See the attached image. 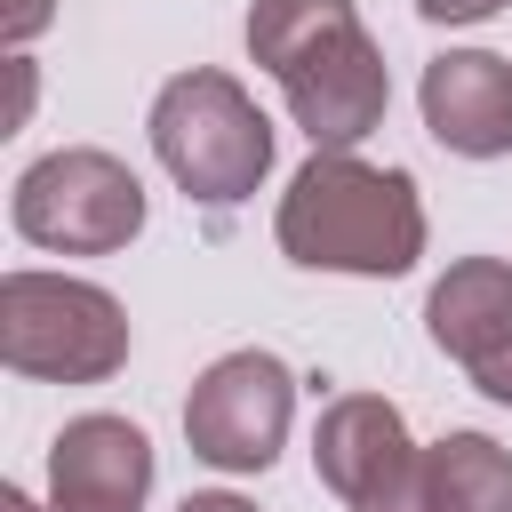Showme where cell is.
Masks as SVG:
<instances>
[{
	"label": "cell",
	"mask_w": 512,
	"mask_h": 512,
	"mask_svg": "<svg viewBox=\"0 0 512 512\" xmlns=\"http://www.w3.org/2000/svg\"><path fill=\"white\" fill-rule=\"evenodd\" d=\"M424 336L472 376V392L512 408V264L504 256H456L424 296Z\"/></svg>",
	"instance_id": "cell-7"
},
{
	"label": "cell",
	"mask_w": 512,
	"mask_h": 512,
	"mask_svg": "<svg viewBox=\"0 0 512 512\" xmlns=\"http://www.w3.org/2000/svg\"><path fill=\"white\" fill-rule=\"evenodd\" d=\"M48 16H56V0H8V8H0V40H8V48H32Z\"/></svg>",
	"instance_id": "cell-13"
},
{
	"label": "cell",
	"mask_w": 512,
	"mask_h": 512,
	"mask_svg": "<svg viewBox=\"0 0 512 512\" xmlns=\"http://www.w3.org/2000/svg\"><path fill=\"white\" fill-rule=\"evenodd\" d=\"M416 464V440H408V416L384 400V392H336L312 424V472L320 488L352 512L360 496H376L384 480H400Z\"/></svg>",
	"instance_id": "cell-10"
},
{
	"label": "cell",
	"mask_w": 512,
	"mask_h": 512,
	"mask_svg": "<svg viewBox=\"0 0 512 512\" xmlns=\"http://www.w3.org/2000/svg\"><path fill=\"white\" fill-rule=\"evenodd\" d=\"M176 512H256L248 496H232V488H200V496H184Z\"/></svg>",
	"instance_id": "cell-15"
},
{
	"label": "cell",
	"mask_w": 512,
	"mask_h": 512,
	"mask_svg": "<svg viewBox=\"0 0 512 512\" xmlns=\"http://www.w3.org/2000/svg\"><path fill=\"white\" fill-rule=\"evenodd\" d=\"M248 56L280 80L312 152H352L392 104L384 48L352 0H248Z\"/></svg>",
	"instance_id": "cell-2"
},
{
	"label": "cell",
	"mask_w": 512,
	"mask_h": 512,
	"mask_svg": "<svg viewBox=\"0 0 512 512\" xmlns=\"http://www.w3.org/2000/svg\"><path fill=\"white\" fill-rule=\"evenodd\" d=\"M424 128L456 160H504L512 152V64L496 48H448L424 64Z\"/></svg>",
	"instance_id": "cell-9"
},
{
	"label": "cell",
	"mask_w": 512,
	"mask_h": 512,
	"mask_svg": "<svg viewBox=\"0 0 512 512\" xmlns=\"http://www.w3.org/2000/svg\"><path fill=\"white\" fill-rule=\"evenodd\" d=\"M352 512H432V496H424V448H416V464H408L400 480H384V488L360 496Z\"/></svg>",
	"instance_id": "cell-12"
},
{
	"label": "cell",
	"mask_w": 512,
	"mask_h": 512,
	"mask_svg": "<svg viewBox=\"0 0 512 512\" xmlns=\"http://www.w3.org/2000/svg\"><path fill=\"white\" fill-rule=\"evenodd\" d=\"M0 360L32 384H104L128 368V312L96 280L24 264L0 280Z\"/></svg>",
	"instance_id": "cell-4"
},
{
	"label": "cell",
	"mask_w": 512,
	"mask_h": 512,
	"mask_svg": "<svg viewBox=\"0 0 512 512\" xmlns=\"http://www.w3.org/2000/svg\"><path fill=\"white\" fill-rule=\"evenodd\" d=\"M496 8H512V0H416L424 24H488Z\"/></svg>",
	"instance_id": "cell-14"
},
{
	"label": "cell",
	"mask_w": 512,
	"mask_h": 512,
	"mask_svg": "<svg viewBox=\"0 0 512 512\" xmlns=\"http://www.w3.org/2000/svg\"><path fill=\"white\" fill-rule=\"evenodd\" d=\"M272 240L304 272H352V280H400L424 256V200L408 168H376L360 152H312L280 208Z\"/></svg>",
	"instance_id": "cell-1"
},
{
	"label": "cell",
	"mask_w": 512,
	"mask_h": 512,
	"mask_svg": "<svg viewBox=\"0 0 512 512\" xmlns=\"http://www.w3.org/2000/svg\"><path fill=\"white\" fill-rule=\"evenodd\" d=\"M144 128H152V152L176 176V192H192L208 208H232L272 176V120L216 64H192V72L160 80Z\"/></svg>",
	"instance_id": "cell-3"
},
{
	"label": "cell",
	"mask_w": 512,
	"mask_h": 512,
	"mask_svg": "<svg viewBox=\"0 0 512 512\" xmlns=\"http://www.w3.org/2000/svg\"><path fill=\"white\" fill-rule=\"evenodd\" d=\"M424 496L432 512H512V448L488 432H448L424 448Z\"/></svg>",
	"instance_id": "cell-11"
},
{
	"label": "cell",
	"mask_w": 512,
	"mask_h": 512,
	"mask_svg": "<svg viewBox=\"0 0 512 512\" xmlns=\"http://www.w3.org/2000/svg\"><path fill=\"white\" fill-rule=\"evenodd\" d=\"M288 424H296V368L264 344L208 360L184 392V440L216 472H264L288 448Z\"/></svg>",
	"instance_id": "cell-6"
},
{
	"label": "cell",
	"mask_w": 512,
	"mask_h": 512,
	"mask_svg": "<svg viewBox=\"0 0 512 512\" xmlns=\"http://www.w3.org/2000/svg\"><path fill=\"white\" fill-rule=\"evenodd\" d=\"M8 224L48 256H112L144 232V184L104 144H64L16 176Z\"/></svg>",
	"instance_id": "cell-5"
},
{
	"label": "cell",
	"mask_w": 512,
	"mask_h": 512,
	"mask_svg": "<svg viewBox=\"0 0 512 512\" xmlns=\"http://www.w3.org/2000/svg\"><path fill=\"white\" fill-rule=\"evenodd\" d=\"M152 496V440L128 416H72L48 440V504L40 512H144Z\"/></svg>",
	"instance_id": "cell-8"
}]
</instances>
